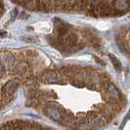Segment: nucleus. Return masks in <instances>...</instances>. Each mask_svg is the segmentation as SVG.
Returning a JSON list of instances; mask_svg holds the SVG:
<instances>
[{"label": "nucleus", "instance_id": "nucleus-1", "mask_svg": "<svg viewBox=\"0 0 130 130\" xmlns=\"http://www.w3.org/2000/svg\"><path fill=\"white\" fill-rule=\"evenodd\" d=\"M1 130H52L38 123L26 120H14L2 125Z\"/></svg>", "mask_w": 130, "mask_h": 130}, {"label": "nucleus", "instance_id": "nucleus-2", "mask_svg": "<svg viewBox=\"0 0 130 130\" xmlns=\"http://www.w3.org/2000/svg\"><path fill=\"white\" fill-rule=\"evenodd\" d=\"M109 57L111 59V63H112V65L115 67V69H116L117 71H120V70H121V64H120V62H119L113 55H111V54H109Z\"/></svg>", "mask_w": 130, "mask_h": 130}]
</instances>
